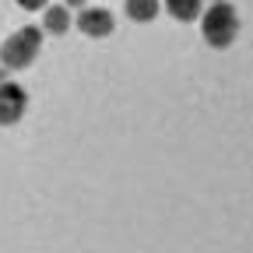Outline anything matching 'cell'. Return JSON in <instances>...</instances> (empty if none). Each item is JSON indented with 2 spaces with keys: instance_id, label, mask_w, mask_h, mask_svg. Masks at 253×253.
I'll use <instances>...</instances> for the list:
<instances>
[{
  "instance_id": "6da1fadb",
  "label": "cell",
  "mask_w": 253,
  "mask_h": 253,
  "mask_svg": "<svg viewBox=\"0 0 253 253\" xmlns=\"http://www.w3.org/2000/svg\"><path fill=\"white\" fill-rule=\"evenodd\" d=\"M39 46H42V28L25 25L21 32H14V36L0 46V63H4L7 71H25L28 63L36 60Z\"/></svg>"
},
{
  "instance_id": "7a4b0ae2",
  "label": "cell",
  "mask_w": 253,
  "mask_h": 253,
  "mask_svg": "<svg viewBox=\"0 0 253 253\" xmlns=\"http://www.w3.org/2000/svg\"><path fill=\"white\" fill-rule=\"evenodd\" d=\"M201 32H204V39L214 46V49H225L232 39H236V32H239V18L229 4H211L204 11V21H201Z\"/></svg>"
},
{
  "instance_id": "3957f363",
  "label": "cell",
  "mask_w": 253,
  "mask_h": 253,
  "mask_svg": "<svg viewBox=\"0 0 253 253\" xmlns=\"http://www.w3.org/2000/svg\"><path fill=\"white\" fill-rule=\"evenodd\" d=\"M25 102H28L25 88L14 84V81H4V84H0V123H4V126L18 123L21 113H25Z\"/></svg>"
},
{
  "instance_id": "277c9868",
  "label": "cell",
  "mask_w": 253,
  "mask_h": 253,
  "mask_svg": "<svg viewBox=\"0 0 253 253\" xmlns=\"http://www.w3.org/2000/svg\"><path fill=\"white\" fill-rule=\"evenodd\" d=\"M78 28L84 32V36H91V39H102V36L113 32V14L106 7H84L78 14Z\"/></svg>"
},
{
  "instance_id": "5b68a950",
  "label": "cell",
  "mask_w": 253,
  "mask_h": 253,
  "mask_svg": "<svg viewBox=\"0 0 253 253\" xmlns=\"http://www.w3.org/2000/svg\"><path fill=\"white\" fill-rule=\"evenodd\" d=\"M67 25H71L67 7H46V14H42V28H46V32H53V36H63V32H67Z\"/></svg>"
},
{
  "instance_id": "8992f818",
  "label": "cell",
  "mask_w": 253,
  "mask_h": 253,
  "mask_svg": "<svg viewBox=\"0 0 253 253\" xmlns=\"http://www.w3.org/2000/svg\"><path fill=\"white\" fill-rule=\"evenodd\" d=\"M166 11L176 21H194L201 14V0H166Z\"/></svg>"
},
{
  "instance_id": "52a82bcc",
  "label": "cell",
  "mask_w": 253,
  "mask_h": 253,
  "mask_svg": "<svg viewBox=\"0 0 253 253\" xmlns=\"http://www.w3.org/2000/svg\"><path fill=\"white\" fill-rule=\"evenodd\" d=\"M126 14L130 21H151L158 14V0H126Z\"/></svg>"
},
{
  "instance_id": "ba28073f",
  "label": "cell",
  "mask_w": 253,
  "mask_h": 253,
  "mask_svg": "<svg viewBox=\"0 0 253 253\" xmlns=\"http://www.w3.org/2000/svg\"><path fill=\"white\" fill-rule=\"evenodd\" d=\"M18 4H21L25 11H42V7L49 4V0H18Z\"/></svg>"
},
{
  "instance_id": "9c48e42d",
  "label": "cell",
  "mask_w": 253,
  "mask_h": 253,
  "mask_svg": "<svg viewBox=\"0 0 253 253\" xmlns=\"http://www.w3.org/2000/svg\"><path fill=\"white\" fill-rule=\"evenodd\" d=\"M63 4H67V7H81V4H84V0H63Z\"/></svg>"
},
{
  "instance_id": "30bf717a",
  "label": "cell",
  "mask_w": 253,
  "mask_h": 253,
  "mask_svg": "<svg viewBox=\"0 0 253 253\" xmlns=\"http://www.w3.org/2000/svg\"><path fill=\"white\" fill-rule=\"evenodd\" d=\"M0 84H4V71H0Z\"/></svg>"
},
{
  "instance_id": "8fae6325",
  "label": "cell",
  "mask_w": 253,
  "mask_h": 253,
  "mask_svg": "<svg viewBox=\"0 0 253 253\" xmlns=\"http://www.w3.org/2000/svg\"><path fill=\"white\" fill-rule=\"evenodd\" d=\"M214 4H221V0H214Z\"/></svg>"
}]
</instances>
